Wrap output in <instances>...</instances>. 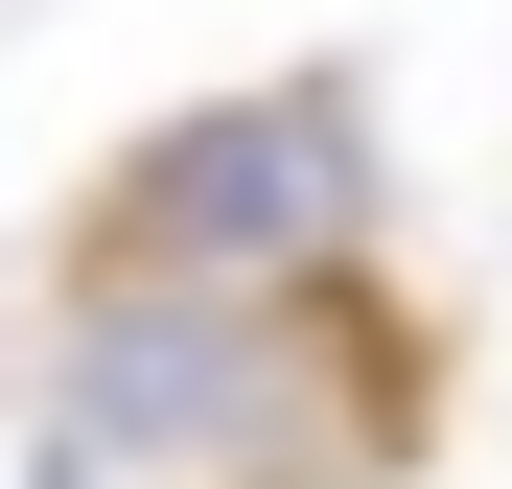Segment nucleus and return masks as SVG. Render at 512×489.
<instances>
[{"mask_svg":"<svg viewBox=\"0 0 512 489\" xmlns=\"http://www.w3.org/2000/svg\"><path fill=\"white\" fill-rule=\"evenodd\" d=\"M373 210V117L350 94H210L117 163V280H303Z\"/></svg>","mask_w":512,"mask_h":489,"instance_id":"f03ea898","label":"nucleus"},{"mask_svg":"<svg viewBox=\"0 0 512 489\" xmlns=\"http://www.w3.org/2000/svg\"><path fill=\"white\" fill-rule=\"evenodd\" d=\"M70 489H94V466H70Z\"/></svg>","mask_w":512,"mask_h":489,"instance_id":"7ed1b4c3","label":"nucleus"},{"mask_svg":"<svg viewBox=\"0 0 512 489\" xmlns=\"http://www.w3.org/2000/svg\"><path fill=\"white\" fill-rule=\"evenodd\" d=\"M303 303L280 280H94L70 326V466L94 489H280Z\"/></svg>","mask_w":512,"mask_h":489,"instance_id":"f257e3e1","label":"nucleus"}]
</instances>
